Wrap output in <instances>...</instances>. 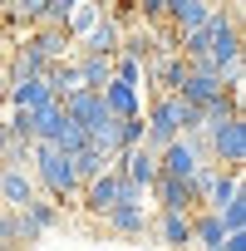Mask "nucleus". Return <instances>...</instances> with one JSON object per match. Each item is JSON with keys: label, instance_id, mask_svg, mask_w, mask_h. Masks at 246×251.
I'll return each instance as SVG.
<instances>
[{"label": "nucleus", "instance_id": "obj_14", "mask_svg": "<svg viewBox=\"0 0 246 251\" xmlns=\"http://www.w3.org/2000/svg\"><path fill=\"white\" fill-rule=\"evenodd\" d=\"M98 99H103V108H108L113 118H138V113H143V99H138V89H128V84H113V79H108Z\"/></svg>", "mask_w": 246, "mask_h": 251}, {"label": "nucleus", "instance_id": "obj_8", "mask_svg": "<svg viewBox=\"0 0 246 251\" xmlns=\"http://www.w3.org/2000/svg\"><path fill=\"white\" fill-rule=\"evenodd\" d=\"M35 197L40 192H35V177L25 168H5L0 173V202H5V212H25Z\"/></svg>", "mask_w": 246, "mask_h": 251}, {"label": "nucleus", "instance_id": "obj_12", "mask_svg": "<svg viewBox=\"0 0 246 251\" xmlns=\"http://www.w3.org/2000/svg\"><path fill=\"white\" fill-rule=\"evenodd\" d=\"M158 241H163V251L192 246V212H163L158 217Z\"/></svg>", "mask_w": 246, "mask_h": 251}, {"label": "nucleus", "instance_id": "obj_9", "mask_svg": "<svg viewBox=\"0 0 246 251\" xmlns=\"http://www.w3.org/2000/svg\"><path fill=\"white\" fill-rule=\"evenodd\" d=\"M20 50H30V54H35V59H45V64H59V59L69 54V35H64V30L40 25V30H30V35L20 40Z\"/></svg>", "mask_w": 246, "mask_h": 251}, {"label": "nucleus", "instance_id": "obj_15", "mask_svg": "<svg viewBox=\"0 0 246 251\" xmlns=\"http://www.w3.org/2000/svg\"><path fill=\"white\" fill-rule=\"evenodd\" d=\"M69 163H74V182H79V192H84V187H89L94 177H103V173H113V158H103L98 148H79V153H74Z\"/></svg>", "mask_w": 246, "mask_h": 251}, {"label": "nucleus", "instance_id": "obj_20", "mask_svg": "<svg viewBox=\"0 0 246 251\" xmlns=\"http://www.w3.org/2000/svg\"><path fill=\"white\" fill-rule=\"evenodd\" d=\"M241 197V173H226V168H217V182H212V192H207V207L202 212H221L226 202H236Z\"/></svg>", "mask_w": 246, "mask_h": 251}, {"label": "nucleus", "instance_id": "obj_17", "mask_svg": "<svg viewBox=\"0 0 246 251\" xmlns=\"http://www.w3.org/2000/svg\"><path fill=\"white\" fill-rule=\"evenodd\" d=\"M74 69H79V84L94 89V94H103V84L113 79V59H103V54H79Z\"/></svg>", "mask_w": 246, "mask_h": 251}, {"label": "nucleus", "instance_id": "obj_5", "mask_svg": "<svg viewBox=\"0 0 246 251\" xmlns=\"http://www.w3.org/2000/svg\"><path fill=\"white\" fill-rule=\"evenodd\" d=\"M207 158L187 143V138H177V143H168L163 153H158V177H172V182H187L197 168H202Z\"/></svg>", "mask_w": 246, "mask_h": 251}, {"label": "nucleus", "instance_id": "obj_13", "mask_svg": "<svg viewBox=\"0 0 246 251\" xmlns=\"http://www.w3.org/2000/svg\"><path fill=\"white\" fill-rule=\"evenodd\" d=\"M79 202H84L94 217H103V212L118 202V168H113V173H103V177H94V182L79 192Z\"/></svg>", "mask_w": 246, "mask_h": 251}, {"label": "nucleus", "instance_id": "obj_16", "mask_svg": "<svg viewBox=\"0 0 246 251\" xmlns=\"http://www.w3.org/2000/svg\"><path fill=\"white\" fill-rule=\"evenodd\" d=\"M103 226L118 231V236H143L148 231V212L143 207H108L103 212Z\"/></svg>", "mask_w": 246, "mask_h": 251}, {"label": "nucleus", "instance_id": "obj_11", "mask_svg": "<svg viewBox=\"0 0 246 251\" xmlns=\"http://www.w3.org/2000/svg\"><path fill=\"white\" fill-rule=\"evenodd\" d=\"M59 108H64V118H69V123H79L84 133L94 128V123H98L103 113H108V108H103V99H98L94 89H74V94H69V99H64Z\"/></svg>", "mask_w": 246, "mask_h": 251}, {"label": "nucleus", "instance_id": "obj_23", "mask_svg": "<svg viewBox=\"0 0 246 251\" xmlns=\"http://www.w3.org/2000/svg\"><path fill=\"white\" fill-rule=\"evenodd\" d=\"M217 222H221V231L231 236V231H246V192L236 197V202H226L221 212H217Z\"/></svg>", "mask_w": 246, "mask_h": 251}, {"label": "nucleus", "instance_id": "obj_22", "mask_svg": "<svg viewBox=\"0 0 246 251\" xmlns=\"http://www.w3.org/2000/svg\"><path fill=\"white\" fill-rule=\"evenodd\" d=\"M5 133H10V143H20V148H35V113H25V108H10V118H5Z\"/></svg>", "mask_w": 246, "mask_h": 251}, {"label": "nucleus", "instance_id": "obj_10", "mask_svg": "<svg viewBox=\"0 0 246 251\" xmlns=\"http://www.w3.org/2000/svg\"><path fill=\"white\" fill-rule=\"evenodd\" d=\"M212 5H202V0H168V30L182 40V35H197L207 25Z\"/></svg>", "mask_w": 246, "mask_h": 251}, {"label": "nucleus", "instance_id": "obj_7", "mask_svg": "<svg viewBox=\"0 0 246 251\" xmlns=\"http://www.w3.org/2000/svg\"><path fill=\"white\" fill-rule=\"evenodd\" d=\"M79 45H84V54H103V59H113V54H118V45H123V20L103 10V15H98V25H94Z\"/></svg>", "mask_w": 246, "mask_h": 251}, {"label": "nucleus", "instance_id": "obj_4", "mask_svg": "<svg viewBox=\"0 0 246 251\" xmlns=\"http://www.w3.org/2000/svg\"><path fill=\"white\" fill-rule=\"evenodd\" d=\"M49 226H59V207L35 197L25 212H15V246H25V251H30V241H40Z\"/></svg>", "mask_w": 246, "mask_h": 251}, {"label": "nucleus", "instance_id": "obj_6", "mask_svg": "<svg viewBox=\"0 0 246 251\" xmlns=\"http://www.w3.org/2000/svg\"><path fill=\"white\" fill-rule=\"evenodd\" d=\"M113 168L128 177L133 187H143V192L158 182V153H148V148H128V153H118V158H113Z\"/></svg>", "mask_w": 246, "mask_h": 251}, {"label": "nucleus", "instance_id": "obj_25", "mask_svg": "<svg viewBox=\"0 0 246 251\" xmlns=\"http://www.w3.org/2000/svg\"><path fill=\"white\" fill-rule=\"evenodd\" d=\"M10 251H25V246H10Z\"/></svg>", "mask_w": 246, "mask_h": 251}, {"label": "nucleus", "instance_id": "obj_2", "mask_svg": "<svg viewBox=\"0 0 246 251\" xmlns=\"http://www.w3.org/2000/svg\"><path fill=\"white\" fill-rule=\"evenodd\" d=\"M207 163L226 168V173H241V163H246V118H226L207 133Z\"/></svg>", "mask_w": 246, "mask_h": 251}, {"label": "nucleus", "instance_id": "obj_3", "mask_svg": "<svg viewBox=\"0 0 246 251\" xmlns=\"http://www.w3.org/2000/svg\"><path fill=\"white\" fill-rule=\"evenodd\" d=\"M226 94V84L207 69V64H187V79L177 84V99L182 103H192V108H207V103H217Z\"/></svg>", "mask_w": 246, "mask_h": 251}, {"label": "nucleus", "instance_id": "obj_21", "mask_svg": "<svg viewBox=\"0 0 246 251\" xmlns=\"http://www.w3.org/2000/svg\"><path fill=\"white\" fill-rule=\"evenodd\" d=\"M221 222H217V212H192V241L202 246V251H221Z\"/></svg>", "mask_w": 246, "mask_h": 251}, {"label": "nucleus", "instance_id": "obj_1", "mask_svg": "<svg viewBox=\"0 0 246 251\" xmlns=\"http://www.w3.org/2000/svg\"><path fill=\"white\" fill-rule=\"evenodd\" d=\"M30 177L45 187V202H54V207H64V202H79V182H74V163L59 153V148H49V143H35L30 148Z\"/></svg>", "mask_w": 246, "mask_h": 251}, {"label": "nucleus", "instance_id": "obj_19", "mask_svg": "<svg viewBox=\"0 0 246 251\" xmlns=\"http://www.w3.org/2000/svg\"><path fill=\"white\" fill-rule=\"evenodd\" d=\"M98 15H103V5H89V0H69V20H64L69 45H74V40H84V35L98 25Z\"/></svg>", "mask_w": 246, "mask_h": 251}, {"label": "nucleus", "instance_id": "obj_24", "mask_svg": "<svg viewBox=\"0 0 246 251\" xmlns=\"http://www.w3.org/2000/svg\"><path fill=\"white\" fill-rule=\"evenodd\" d=\"M15 246V212L0 207V251H10Z\"/></svg>", "mask_w": 246, "mask_h": 251}, {"label": "nucleus", "instance_id": "obj_18", "mask_svg": "<svg viewBox=\"0 0 246 251\" xmlns=\"http://www.w3.org/2000/svg\"><path fill=\"white\" fill-rule=\"evenodd\" d=\"M148 192L158 197V207H163V212H197V207H192V192H187V182H172V177H158V182H153Z\"/></svg>", "mask_w": 246, "mask_h": 251}]
</instances>
